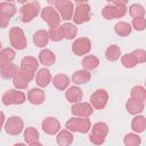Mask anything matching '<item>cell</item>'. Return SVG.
Listing matches in <instances>:
<instances>
[{"label": "cell", "instance_id": "6da1fadb", "mask_svg": "<svg viewBox=\"0 0 146 146\" xmlns=\"http://www.w3.org/2000/svg\"><path fill=\"white\" fill-rule=\"evenodd\" d=\"M65 128L71 132L87 133L91 128V123L87 116H76V117L70 119L65 123Z\"/></svg>", "mask_w": 146, "mask_h": 146}, {"label": "cell", "instance_id": "7a4b0ae2", "mask_svg": "<svg viewBox=\"0 0 146 146\" xmlns=\"http://www.w3.org/2000/svg\"><path fill=\"white\" fill-rule=\"evenodd\" d=\"M38 67H39V62L36 60V58H34L32 56H25L21 62L19 72L31 82V80L35 75Z\"/></svg>", "mask_w": 146, "mask_h": 146}, {"label": "cell", "instance_id": "3957f363", "mask_svg": "<svg viewBox=\"0 0 146 146\" xmlns=\"http://www.w3.org/2000/svg\"><path fill=\"white\" fill-rule=\"evenodd\" d=\"M90 129H91V133L89 136L90 141L94 145L104 144V141L106 139V136L108 133V125L105 122H97Z\"/></svg>", "mask_w": 146, "mask_h": 146}, {"label": "cell", "instance_id": "277c9868", "mask_svg": "<svg viewBox=\"0 0 146 146\" xmlns=\"http://www.w3.org/2000/svg\"><path fill=\"white\" fill-rule=\"evenodd\" d=\"M9 41L10 46L17 50H23L27 46V40L26 36L21 27H11L9 31Z\"/></svg>", "mask_w": 146, "mask_h": 146}, {"label": "cell", "instance_id": "5b68a950", "mask_svg": "<svg viewBox=\"0 0 146 146\" xmlns=\"http://www.w3.org/2000/svg\"><path fill=\"white\" fill-rule=\"evenodd\" d=\"M3 105H21L26 100V96L23 91H19L18 89H10L7 90L1 98Z\"/></svg>", "mask_w": 146, "mask_h": 146}, {"label": "cell", "instance_id": "8992f818", "mask_svg": "<svg viewBox=\"0 0 146 146\" xmlns=\"http://www.w3.org/2000/svg\"><path fill=\"white\" fill-rule=\"evenodd\" d=\"M40 11V3L36 1L26 3L24 6H22L19 13H21V18L23 23H29L32 19H34L38 14Z\"/></svg>", "mask_w": 146, "mask_h": 146}, {"label": "cell", "instance_id": "52a82bcc", "mask_svg": "<svg viewBox=\"0 0 146 146\" xmlns=\"http://www.w3.org/2000/svg\"><path fill=\"white\" fill-rule=\"evenodd\" d=\"M127 7L125 5H113V6H105L102 10V15L105 19H114V18H121L125 15Z\"/></svg>", "mask_w": 146, "mask_h": 146}, {"label": "cell", "instance_id": "ba28073f", "mask_svg": "<svg viewBox=\"0 0 146 146\" xmlns=\"http://www.w3.org/2000/svg\"><path fill=\"white\" fill-rule=\"evenodd\" d=\"M74 24H83L90 19V6L88 3H78L74 8V13L72 16Z\"/></svg>", "mask_w": 146, "mask_h": 146}, {"label": "cell", "instance_id": "9c48e42d", "mask_svg": "<svg viewBox=\"0 0 146 146\" xmlns=\"http://www.w3.org/2000/svg\"><path fill=\"white\" fill-rule=\"evenodd\" d=\"M24 129V122L19 116H10L5 123V130L10 136L19 135Z\"/></svg>", "mask_w": 146, "mask_h": 146}, {"label": "cell", "instance_id": "30bf717a", "mask_svg": "<svg viewBox=\"0 0 146 146\" xmlns=\"http://www.w3.org/2000/svg\"><path fill=\"white\" fill-rule=\"evenodd\" d=\"M55 8L57 9L60 18H63L64 21H68L72 18L74 7L70 0H57L55 2Z\"/></svg>", "mask_w": 146, "mask_h": 146}, {"label": "cell", "instance_id": "8fae6325", "mask_svg": "<svg viewBox=\"0 0 146 146\" xmlns=\"http://www.w3.org/2000/svg\"><path fill=\"white\" fill-rule=\"evenodd\" d=\"M41 18L50 26V27H54V26H57L59 25L60 23V16L58 14V11L48 6V7H44L42 10H41Z\"/></svg>", "mask_w": 146, "mask_h": 146}, {"label": "cell", "instance_id": "7c38bea8", "mask_svg": "<svg viewBox=\"0 0 146 146\" xmlns=\"http://www.w3.org/2000/svg\"><path fill=\"white\" fill-rule=\"evenodd\" d=\"M108 100V94L104 89H98L90 96V104L96 110H103Z\"/></svg>", "mask_w": 146, "mask_h": 146}, {"label": "cell", "instance_id": "4fadbf2b", "mask_svg": "<svg viewBox=\"0 0 146 146\" xmlns=\"http://www.w3.org/2000/svg\"><path fill=\"white\" fill-rule=\"evenodd\" d=\"M91 49V41L88 38H79L72 44V51L76 56L87 55Z\"/></svg>", "mask_w": 146, "mask_h": 146}, {"label": "cell", "instance_id": "5bb4252c", "mask_svg": "<svg viewBox=\"0 0 146 146\" xmlns=\"http://www.w3.org/2000/svg\"><path fill=\"white\" fill-rule=\"evenodd\" d=\"M71 113L75 116H87L89 117L94 113V107L89 103H74L71 107Z\"/></svg>", "mask_w": 146, "mask_h": 146}, {"label": "cell", "instance_id": "9a60e30c", "mask_svg": "<svg viewBox=\"0 0 146 146\" xmlns=\"http://www.w3.org/2000/svg\"><path fill=\"white\" fill-rule=\"evenodd\" d=\"M41 127H42V130L47 135H56L60 130V123H59V121L57 119L52 117V116L46 117L42 121Z\"/></svg>", "mask_w": 146, "mask_h": 146}, {"label": "cell", "instance_id": "2e32d148", "mask_svg": "<svg viewBox=\"0 0 146 146\" xmlns=\"http://www.w3.org/2000/svg\"><path fill=\"white\" fill-rule=\"evenodd\" d=\"M46 99L44 91L39 88H32L27 94V100L33 105H41Z\"/></svg>", "mask_w": 146, "mask_h": 146}, {"label": "cell", "instance_id": "e0dca14e", "mask_svg": "<svg viewBox=\"0 0 146 146\" xmlns=\"http://www.w3.org/2000/svg\"><path fill=\"white\" fill-rule=\"evenodd\" d=\"M34 78H35V82H36V84H38L39 87H41V88L47 87V86L49 84V82L51 81V74H50V71H49L48 68H46V67L40 68V70L36 72V74H35Z\"/></svg>", "mask_w": 146, "mask_h": 146}, {"label": "cell", "instance_id": "ac0fdd59", "mask_svg": "<svg viewBox=\"0 0 146 146\" xmlns=\"http://www.w3.org/2000/svg\"><path fill=\"white\" fill-rule=\"evenodd\" d=\"M125 108H127L128 113H130L132 115H137L144 111V102H140L136 98H130L125 103Z\"/></svg>", "mask_w": 146, "mask_h": 146}, {"label": "cell", "instance_id": "d6986e66", "mask_svg": "<svg viewBox=\"0 0 146 146\" xmlns=\"http://www.w3.org/2000/svg\"><path fill=\"white\" fill-rule=\"evenodd\" d=\"M65 97H66V100L68 103L74 104V103H79V102L82 100L83 92L79 87H71V88L67 89V91L65 94Z\"/></svg>", "mask_w": 146, "mask_h": 146}, {"label": "cell", "instance_id": "ffe728a7", "mask_svg": "<svg viewBox=\"0 0 146 146\" xmlns=\"http://www.w3.org/2000/svg\"><path fill=\"white\" fill-rule=\"evenodd\" d=\"M73 139H74L73 133H72L70 130H67V129H65V130H59V131L57 132V136H56V141H57V144L60 145V146L71 145V144L73 143Z\"/></svg>", "mask_w": 146, "mask_h": 146}, {"label": "cell", "instance_id": "44dd1931", "mask_svg": "<svg viewBox=\"0 0 146 146\" xmlns=\"http://www.w3.org/2000/svg\"><path fill=\"white\" fill-rule=\"evenodd\" d=\"M39 138H40V136H39V132H38V130L35 128L29 127V128L25 129V131H24V140H25V143L27 145H38V144H40L39 143Z\"/></svg>", "mask_w": 146, "mask_h": 146}, {"label": "cell", "instance_id": "7402d4cb", "mask_svg": "<svg viewBox=\"0 0 146 146\" xmlns=\"http://www.w3.org/2000/svg\"><path fill=\"white\" fill-rule=\"evenodd\" d=\"M56 56L50 49H42L39 52V62L44 66H51L55 64Z\"/></svg>", "mask_w": 146, "mask_h": 146}, {"label": "cell", "instance_id": "603a6c76", "mask_svg": "<svg viewBox=\"0 0 146 146\" xmlns=\"http://www.w3.org/2000/svg\"><path fill=\"white\" fill-rule=\"evenodd\" d=\"M91 79V74L87 70H78L72 75V81L75 84H86Z\"/></svg>", "mask_w": 146, "mask_h": 146}, {"label": "cell", "instance_id": "cb8c5ba5", "mask_svg": "<svg viewBox=\"0 0 146 146\" xmlns=\"http://www.w3.org/2000/svg\"><path fill=\"white\" fill-rule=\"evenodd\" d=\"M48 41H49V35L48 32L44 30H39L33 34V42L39 48L46 47L48 44Z\"/></svg>", "mask_w": 146, "mask_h": 146}, {"label": "cell", "instance_id": "d4e9b609", "mask_svg": "<svg viewBox=\"0 0 146 146\" xmlns=\"http://www.w3.org/2000/svg\"><path fill=\"white\" fill-rule=\"evenodd\" d=\"M52 84L58 90H65L70 84V79H68V76L66 74L60 73V74H57V75L54 76Z\"/></svg>", "mask_w": 146, "mask_h": 146}, {"label": "cell", "instance_id": "484cf974", "mask_svg": "<svg viewBox=\"0 0 146 146\" xmlns=\"http://www.w3.org/2000/svg\"><path fill=\"white\" fill-rule=\"evenodd\" d=\"M131 129L136 133H140L146 129V119L143 115H136L131 121Z\"/></svg>", "mask_w": 146, "mask_h": 146}, {"label": "cell", "instance_id": "4316f807", "mask_svg": "<svg viewBox=\"0 0 146 146\" xmlns=\"http://www.w3.org/2000/svg\"><path fill=\"white\" fill-rule=\"evenodd\" d=\"M15 50L11 48H5L0 50V67L9 64L15 58Z\"/></svg>", "mask_w": 146, "mask_h": 146}, {"label": "cell", "instance_id": "83f0119b", "mask_svg": "<svg viewBox=\"0 0 146 146\" xmlns=\"http://www.w3.org/2000/svg\"><path fill=\"white\" fill-rule=\"evenodd\" d=\"M18 70H19V68L17 67V65H15V64H13V63H9V64H7V65L0 67V75H1L2 79L8 80V79H11Z\"/></svg>", "mask_w": 146, "mask_h": 146}, {"label": "cell", "instance_id": "f1b7e54d", "mask_svg": "<svg viewBox=\"0 0 146 146\" xmlns=\"http://www.w3.org/2000/svg\"><path fill=\"white\" fill-rule=\"evenodd\" d=\"M29 83H30V81L19 72V70L13 76V84L16 89H26Z\"/></svg>", "mask_w": 146, "mask_h": 146}, {"label": "cell", "instance_id": "f546056e", "mask_svg": "<svg viewBox=\"0 0 146 146\" xmlns=\"http://www.w3.org/2000/svg\"><path fill=\"white\" fill-rule=\"evenodd\" d=\"M114 31L117 35L120 36H127L131 33L132 31V27L129 23L127 22H117L115 25H114Z\"/></svg>", "mask_w": 146, "mask_h": 146}, {"label": "cell", "instance_id": "4dcf8cb0", "mask_svg": "<svg viewBox=\"0 0 146 146\" xmlns=\"http://www.w3.org/2000/svg\"><path fill=\"white\" fill-rule=\"evenodd\" d=\"M120 56H121V49H120V47L116 46V44H111V46L106 49V51H105V57H106V59L110 60V62H115V60H117Z\"/></svg>", "mask_w": 146, "mask_h": 146}, {"label": "cell", "instance_id": "1f68e13d", "mask_svg": "<svg viewBox=\"0 0 146 146\" xmlns=\"http://www.w3.org/2000/svg\"><path fill=\"white\" fill-rule=\"evenodd\" d=\"M82 67L87 71H91V70H95L98 65H99V59L96 57V56H92V55H88L86 56L83 59H82Z\"/></svg>", "mask_w": 146, "mask_h": 146}, {"label": "cell", "instance_id": "d6a6232c", "mask_svg": "<svg viewBox=\"0 0 146 146\" xmlns=\"http://www.w3.org/2000/svg\"><path fill=\"white\" fill-rule=\"evenodd\" d=\"M62 29H63L64 38L67 40H72L73 38H75V35L78 33V29H76L75 24H73V23H64L62 25Z\"/></svg>", "mask_w": 146, "mask_h": 146}, {"label": "cell", "instance_id": "836d02e7", "mask_svg": "<svg viewBox=\"0 0 146 146\" xmlns=\"http://www.w3.org/2000/svg\"><path fill=\"white\" fill-rule=\"evenodd\" d=\"M48 35H49V40H51L54 42H58L62 39H64L62 25H57V26L50 27V30L48 31Z\"/></svg>", "mask_w": 146, "mask_h": 146}, {"label": "cell", "instance_id": "e575fe53", "mask_svg": "<svg viewBox=\"0 0 146 146\" xmlns=\"http://www.w3.org/2000/svg\"><path fill=\"white\" fill-rule=\"evenodd\" d=\"M17 9L15 7V5H13L11 2L5 1V2H0V13L8 16L9 18H11L15 14H16Z\"/></svg>", "mask_w": 146, "mask_h": 146}, {"label": "cell", "instance_id": "d590c367", "mask_svg": "<svg viewBox=\"0 0 146 146\" xmlns=\"http://www.w3.org/2000/svg\"><path fill=\"white\" fill-rule=\"evenodd\" d=\"M131 98H136L140 102H145L146 100V90L143 86H135L131 91H130Z\"/></svg>", "mask_w": 146, "mask_h": 146}, {"label": "cell", "instance_id": "8d00e7d4", "mask_svg": "<svg viewBox=\"0 0 146 146\" xmlns=\"http://www.w3.org/2000/svg\"><path fill=\"white\" fill-rule=\"evenodd\" d=\"M121 64L127 68H131V67H135L138 64V62H137L135 55L132 52H130V54H125L121 57Z\"/></svg>", "mask_w": 146, "mask_h": 146}, {"label": "cell", "instance_id": "74e56055", "mask_svg": "<svg viewBox=\"0 0 146 146\" xmlns=\"http://www.w3.org/2000/svg\"><path fill=\"white\" fill-rule=\"evenodd\" d=\"M123 143L125 146H138L140 145L141 139L137 133H127L124 136Z\"/></svg>", "mask_w": 146, "mask_h": 146}, {"label": "cell", "instance_id": "f35d334b", "mask_svg": "<svg viewBox=\"0 0 146 146\" xmlns=\"http://www.w3.org/2000/svg\"><path fill=\"white\" fill-rule=\"evenodd\" d=\"M129 14L131 17L137 18V17H144L145 15V9L139 3H133L129 7Z\"/></svg>", "mask_w": 146, "mask_h": 146}, {"label": "cell", "instance_id": "ab89813d", "mask_svg": "<svg viewBox=\"0 0 146 146\" xmlns=\"http://www.w3.org/2000/svg\"><path fill=\"white\" fill-rule=\"evenodd\" d=\"M132 27L137 31H144L146 29V19L144 17H137L132 19Z\"/></svg>", "mask_w": 146, "mask_h": 146}, {"label": "cell", "instance_id": "60d3db41", "mask_svg": "<svg viewBox=\"0 0 146 146\" xmlns=\"http://www.w3.org/2000/svg\"><path fill=\"white\" fill-rule=\"evenodd\" d=\"M132 54L135 55V57H136L138 64H139V63H144V62L146 60V51H145V50H143V49H137V50H133Z\"/></svg>", "mask_w": 146, "mask_h": 146}, {"label": "cell", "instance_id": "b9f144b4", "mask_svg": "<svg viewBox=\"0 0 146 146\" xmlns=\"http://www.w3.org/2000/svg\"><path fill=\"white\" fill-rule=\"evenodd\" d=\"M9 21H10V18L8 16H6V15H3V14L0 13V27L1 29L7 27L8 24H9Z\"/></svg>", "mask_w": 146, "mask_h": 146}, {"label": "cell", "instance_id": "7bdbcfd3", "mask_svg": "<svg viewBox=\"0 0 146 146\" xmlns=\"http://www.w3.org/2000/svg\"><path fill=\"white\" fill-rule=\"evenodd\" d=\"M5 120H6V117H5L3 112H0V131H1V129H2V125H3V123H5Z\"/></svg>", "mask_w": 146, "mask_h": 146}, {"label": "cell", "instance_id": "ee69618b", "mask_svg": "<svg viewBox=\"0 0 146 146\" xmlns=\"http://www.w3.org/2000/svg\"><path fill=\"white\" fill-rule=\"evenodd\" d=\"M129 0H113L114 5H125Z\"/></svg>", "mask_w": 146, "mask_h": 146}, {"label": "cell", "instance_id": "f6af8a7d", "mask_svg": "<svg viewBox=\"0 0 146 146\" xmlns=\"http://www.w3.org/2000/svg\"><path fill=\"white\" fill-rule=\"evenodd\" d=\"M74 2H76V3H84V2H87L88 0H73Z\"/></svg>", "mask_w": 146, "mask_h": 146}, {"label": "cell", "instance_id": "bcb514c9", "mask_svg": "<svg viewBox=\"0 0 146 146\" xmlns=\"http://www.w3.org/2000/svg\"><path fill=\"white\" fill-rule=\"evenodd\" d=\"M56 1H57V0H47V2H49L50 5H55Z\"/></svg>", "mask_w": 146, "mask_h": 146}, {"label": "cell", "instance_id": "7dc6e473", "mask_svg": "<svg viewBox=\"0 0 146 146\" xmlns=\"http://www.w3.org/2000/svg\"><path fill=\"white\" fill-rule=\"evenodd\" d=\"M17 1H18L19 3H25V2L27 1V0H17Z\"/></svg>", "mask_w": 146, "mask_h": 146}, {"label": "cell", "instance_id": "c3c4849f", "mask_svg": "<svg viewBox=\"0 0 146 146\" xmlns=\"http://www.w3.org/2000/svg\"><path fill=\"white\" fill-rule=\"evenodd\" d=\"M6 1H8V2H10V1H13V0H6Z\"/></svg>", "mask_w": 146, "mask_h": 146}, {"label": "cell", "instance_id": "681fc988", "mask_svg": "<svg viewBox=\"0 0 146 146\" xmlns=\"http://www.w3.org/2000/svg\"><path fill=\"white\" fill-rule=\"evenodd\" d=\"M0 50H1V42H0Z\"/></svg>", "mask_w": 146, "mask_h": 146}, {"label": "cell", "instance_id": "f907efd6", "mask_svg": "<svg viewBox=\"0 0 146 146\" xmlns=\"http://www.w3.org/2000/svg\"><path fill=\"white\" fill-rule=\"evenodd\" d=\"M106 1H112V2H113V0H106Z\"/></svg>", "mask_w": 146, "mask_h": 146}]
</instances>
